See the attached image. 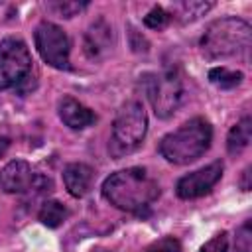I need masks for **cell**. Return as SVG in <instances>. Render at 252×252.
<instances>
[{"instance_id":"1","label":"cell","mask_w":252,"mask_h":252,"mask_svg":"<svg viewBox=\"0 0 252 252\" xmlns=\"http://www.w3.org/2000/svg\"><path fill=\"white\" fill-rule=\"evenodd\" d=\"M102 197L124 213L144 217L159 197V185L144 167H126L104 179Z\"/></svg>"},{"instance_id":"2","label":"cell","mask_w":252,"mask_h":252,"mask_svg":"<svg viewBox=\"0 0 252 252\" xmlns=\"http://www.w3.org/2000/svg\"><path fill=\"white\" fill-rule=\"evenodd\" d=\"M213 142V128L207 118L195 116L183 122L177 130L165 134L159 140L158 152L161 158L175 165H187L199 159Z\"/></svg>"},{"instance_id":"3","label":"cell","mask_w":252,"mask_h":252,"mask_svg":"<svg viewBox=\"0 0 252 252\" xmlns=\"http://www.w3.org/2000/svg\"><path fill=\"white\" fill-rule=\"evenodd\" d=\"M250 47V24L236 18H219L211 22L201 37V51L209 59H226L246 53Z\"/></svg>"},{"instance_id":"4","label":"cell","mask_w":252,"mask_h":252,"mask_svg":"<svg viewBox=\"0 0 252 252\" xmlns=\"http://www.w3.org/2000/svg\"><path fill=\"white\" fill-rule=\"evenodd\" d=\"M148 132V114L140 100H128L116 112L108 152L112 158H122L134 152L146 138Z\"/></svg>"},{"instance_id":"5","label":"cell","mask_w":252,"mask_h":252,"mask_svg":"<svg viewBox=\"0 0 252 252\" xmlns=\"http://www.w3.org/2000/svg\"><path fill=\"white\" fill-rule=\"evenodd\" d=\"M146 93L154 106L156 116H159V118L171 116L179 108V104L183 100V93H185L183 77H181L179 69L169 67L161 73L148 75L146 77Z\"/></svg>"},{"instance_id":"6","label":"cell","mask_w":252,"mask_h":252,"mask_svg":"<svg viewBox=\"0 0 252 252\" xmlns=\"http://www.w3.org/2000/svg\"><path fill=\"white\" fill-rule=\"evenodd\" d=\"M32 55L20 37H4L0 41V91L18 89L32 75Z\"/></svg>"},{"instance_id":"7","label":"cell","mask_w":252,"mask_h":252,"mask_svg":"<svg viewBox=\"0 0 252 252\" xmlns=\"http://www.w3.org/2000/svg\"><path fill=\"white\" fill-rule=\"evenodd\" d=\"M33 39H35V49L41 55V59L53 67V69H61L67 71L71 67L69 61V37L67 33L53 22H41L37 24L35 32H33Z\"/></svg>"},{"instance_id":"8","label":"cell","mask_w":252,"mask_h":252,"mask_svg":"<svg viewBox=\"0 0 252 252\" xmlns=\"http://www.w3.org/2000/svg\"><path fill=\"white\" fill-rule=\"evenodd\" d=\"M222 169H224L222 161H213L197 171L183 175L175 185L177 197L179 199H197V197L207 195L217 185V181L222 177Z\"/></svg>"},{"instance_id":"9","label":"cell","mask_w":252,"mask_h":252,"mask_svg":"<svg viewBox=\"0 0 252 252\" xmlns=\"http://www.w3.org/2000/svg\"><path fill=\"white\" fill-rule=\"evenodd\" d=\"M37 177H39V173H35L28 161L14 159V161L6 163L0 171V187L12 195L35 193Z\"/></svg>"},{"instance_id":"10","label":"cell","mask_w":252,"mask_h":252,"mask_svg":"<svg viewBox=\"0 0 252 252\" xmlns=\"http://www.w3.org/2000/svg\"><path fill=\"white\" fill-rule=\"evenodd\" d=\"M59 118L71 130H85L96 122V114L73 96H63L59 102Z\"/></svg>"},{"instance_id":"11","label":"cell","mask_w":252,"mask_h":252,"mask_svg":"<svg viewBox=\"0 0 252 252\" xmlns=\"http://www.w3.org/2000/svg\"><path fill=\"white\" fill-rule=\"evenodd\" d=\"M93 167L87 165V163H81V161H75V163H69L65 169H63V183H65V189L71 197H85L93 185Z\"/></svg>"},{"instance_id":"12","label":"cell","mask_w":252,"mask_h":252,"mask_svg":"<svg viewBox=\"0 0 252 252\" xmlns=\"http://www.w3.org/2000/svg\"><path fill=\"white\" fill-rule=\"evenodd\" d=\"M110 37H112V28L104 20L94 22L85 35V51L91 57H98L102 51L110 47Z\"/></svg>"},{"instance_id":"13","label":"cell","mask_w":252,"mask_h":252,"mask_svg":"<svg viewBox=\"0 0 252 252\" xmlns=\"http://www.w3.org/2000/svg\"><path fill=\"white\" fill-rule=\"evenodd\" d=\"M250 132H252L250 116H244L230 128L226 138V150L230 156H238L242 150H246V146L250 144Z\"/></svg>"},{"instance_id":"14","label":"cell","mask_w":252,"mask_h":252,"mask_svg":"<svg viewBox=\"0 0 252 252\" xmlns=\"http://www.w3.org/2000/svg\"><path fill=\"white\" fill-rule=\"evenodd\" d=\"M41 224H45L47 228H57L65 222V219L69 217V211L63 203L59 201H45L37 213Z\"/></svg>"},{"instance_id":"15","label":"cell","mask_w":252,"mask_h":252,"mask_svg":"<svg viewBox=\"0 0 252 252\" xmlns=\"http://www.w3.org/2000/svg\"><path fill=\"white\" fill-rule=\"evenodd\" d=\"M209 81L219 89H234L242 83V73L226 67H215L209 71Z\"/></svg>"},{"instance_id":"16","label":"cell","mask_w":252,"mask_h":252,"mask_svg":"<svg viewBox=\"0 0 252 252\" xmlns=\"http://www.w3.org/2000/svg\"><path fill=\"white\" fill-rule=\"evenodd\" d=\"M213 4H207V2H181L175 6L177 14L183 16V22H189V20H195L199 16H203L207 10H211Z\"/></svg>"},{"instance_id":"17","label":"cell","mask_w":252,"mask_h":252,"mask_svg":"<svg viewBox=\"0 0 252 252\" xmlns=\"http://www.w3.org/2000/svg\"><path fill=\"white\" fill-rule=\"evenodd\" d=\"M169 18H171V14H169L163 6H154V8L144 16V24H146L148 28H152V30H161V28L169 22Z\"/></svg>"},{"instance_id":"18","label":"cell","mask_w":252,"mask_h":252,"mask_svg":"<svg viewBox=\"0 0 252 252\" xmlns=\"http://www.w3.org/2000/svg\"><path fill=\"white\" fill-rule=\"evenodd\" d=\"M87 6H89L87 2H51V4H47L49 10H53L57 16H63V18H71L77 12L85 10Z\"/></svg>"},{"instance_id":"19","label":"cell","mask_w":252,"mask_h":252,"mask_svg":"<svg viewBox=\"0 0 252 252\" xmlns=\"http://www.w3.org/2000/svg\"><path fill=\"white\" fill-rule=\"evenodd\" d=\"M144 252H181V242L173 236H163L150 246L144 248Z\"/></svg>"},{"instance_id":"20","label":"cell","mask_w":252,"mask_h":252,"mask_svg":"<svg viewBox=\"0 0 252 252\" xmlns=\"http://www.w3.org/2000/svg\"><path fill=\"white\" fill-rule=\"evenodd\" d=\"M199 252H228V234L219 232L211 240H207Z\"/></svg>"},{"instance_id":"21","label":"cell","mask_w":252,"mask_h":252,"mask_svg":"<svg viewBox=\"0 0 252 252\" xmlns=\"http://www.w3.org/2000/svg\"><path fill=\"white\" fill-rule=\"evenodd\" d=\"M252 242H250V222H244L242 228L238 230L236 236V252H250Z\"/></svg>"},{"instance_id":"22","label":"cell","mask_w":252,"mask_h":252,"mask_svg":"<svg viewBox=\"0 0 252 252\" xmlns=\"http://www.w3.org/2000/svg\"><path fill=\"white\" fill-rule=\"evenodd\" d=\"M10 142H12V138H10V134H8V130L4 128V126H0V158L6 154V150L10 148Z\"/></svg>"},{"instance_id":"23","label":"cell","mask_w":252,"mask_h":252,"mask_svg":"<svg viewBox=\"0 0 252 252\" xmlns=\"http://www.w3.org/2000/svg\"><path fill=\"white\" fill-rule=\"evenodd\" d=\"M240 185H242V191H248V189H250V167H246V169L242 171V181H240Z\"/></svg>"},{"instance_id":"24","label":"cell","mask_w":252,"mask_h":252,"mask_svg":"<svg viewBox=\"0 0 252 252\" xmlns=\"http://www.w3.org/2000/svg\"><path fill=\"white\" fill-rule=\"evenodd\" d=\"M93 252H112V250H102V248H100V250H93Z\"/></svg>"}]
</instances>
